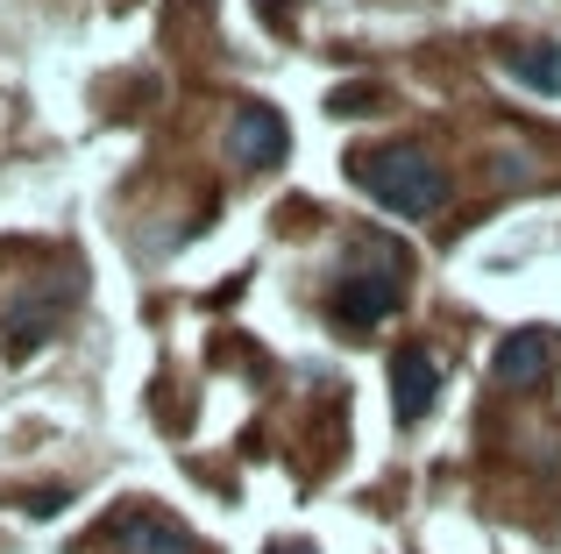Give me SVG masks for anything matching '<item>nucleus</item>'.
I'll list each match as a JSON object with an SVG mask.
<instances>
[{"instance_id":"f257e3e1","label":"nucleus","mask_w":561,"mask_h":554,"mask_svg":"<svg viewBox=\"0 0 561 554\" xmlns=\"http://www.w3.org/2000/svg\"><path fill=\"white\" fill-rule=\"evenodd\" d=\"M348 178H356L363 193L377 199V207L405 213V221L434 213V207H440V193H448L440 164L420 150V142H383V150H356V157H348Z\"/></svg>"},{"instance_id":"f03ea898","label":"nucleus","mask_w":561,"mask_h":554,"mask_svg":"<svg viewBox=\"0 0 561 554\" xmlns=\"http://www.w3.org/2000/svg\"><path fill=\"white\" fill-rule=\"evenodd\" d=\"M356 250H363V264H348V270H342V285H334L328 313L342 320V327H356V334H363V327H377L383 313H398L412 256H405V250H391V242H377V235H363Z\"/></svg>"},{"instance_id":"7ed1b4c3","label":"nucleus","mask_w":561,"mask_h":554,"mask_svg":"<svg viewBox=\"0 0 561 554\" xmlns=\"http://www.w3.org/2000/svg\"><path fill=\"white\" fill-rule=\"evenodd\" d=\"M93 547H114V554H206L179 527V519H171V512H150V505L107 512V519H100V533H93Z\"/></svg>"},{"instance_id":"20e7f679","label":"nucleus","mask_w":561,"mask_h":554,"mask_svg":"<svg viewBox=\"0 0 561 554\" xmlns=\"http://www.w3.org/2000/svg\"><path fill=\"white\" fill-rule=\"evenodd\" d=\"M554 370H561V334L554 327H512L505 342H497V356H491V377L512 384V391L548 384Z\"/></svg>"},{"instance_id":"39448f33","label":"nucleus","mask_w":561,"mask_h":554,"mask_svg":"<svg viewBox=\"0 0 561 554\" xmlns=\"http://www.w3.org/2000/svg\"><path fill=\"white\" fill-rule=\"evenodd\" d=\"M228 150H234V164H242V171L277 164V157L291 150L285 114H277V107H263V100H242V107H234V122H228Z\"/></svg>"},{"instance_id":"423d86ee","label":"nucleus","mask_w":561,"mask_h":554,"mask_svg":"<svg viewBox=\"0 0 561 554\" xmlns=\"http://www.w3.org/2000/svg\"><path fill=\"white\" fill-rule=\"evenodd\" d=\"M434 399H440V362L426 356L420 342H405L391 356V413H398V427H420V419L434 413Z\"/></svg>"},{"instance_id":"0eeeda50","label":"nucleus","mask_w":561,"mask_h":554,"mask_svg":"<svg viewBox=\"0 0 561 554\" xmlns=\"http://www.w3.org/2000/svg\"><path fill=\"white\" fill-rule=\"evenodd\" d=\"M0 327H8V348H14V356H28L36 342H50V334H57V291L14 299L8 313H0Z\"/></svg>"},{"instance_id":"6e6552de","label":"nucleus","mask_w":561,"mask_h":554,"mask_svg":"<svg viewBox=\"0 0 561 554\" xmlns=\"http://www.w3.org/2000/svg\"><path fill=\"white\" fill-rule=\"evenodd\" d=\"M505 65H512V79H526L534 93H554L561 85V50L554 43H519V50L505 43Z\"/></svg>"},{"instance_id":"1a4fd4ad","label":"nucleus","mask_w":561,"mask_h":554,"mask_svg":"<svg viewBox=\"0 0 561 554\" xmlns=\"http://www.w3.org/2000/svg\"><path fill=\"white\" fill-rule=\"evenodd\" d=\"M328 107H334V114H370V107H377V85H342Z\"/></svg>"},{"instance_id":"9d476101","label":"nucleus","mask_w":561,"mask_h":554,"mask_svg":"<svg viewBox=\"0 0 561 554\" xmlns=\"http://www.w3.org/2000/svg\"><path fill=\"white\" fill-rule=\"evenodd\" d=\"M57 505H65V490H36V498H28V512H36V519H50Z\"/></svg>"},{"instance_id":"9b49d317","label":"nucleus","mask_w":561,"mask_h":554,"mask_svg":"<svg viewBox=\"0 0 561 554\" xmlns=\"http://www.w3.org/2000/svg\"><path fill=\"white\" fill-rule=\"evenodd\" d=\"M271 554H313V547H306V541H291V547H285V541H277Z\"/></svg>"}]
</instances>
